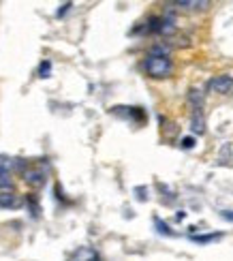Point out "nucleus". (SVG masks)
Here are the masks:
<instances>
[{"label":"nucleus","instance_id":"nucleus-12","mask_svg":"<svg viewBox=\"0 0 233 261\" xmlns=\"http://www.w3.org/2000/svg\"><path fill=\"white\" fill-rule=\"evenodd\" d=\"M49 75H51V62H49V60H43V62L39 64V77L47 80Z\"/></svg>","mask_w":233,"mask_h":261},{"label":"nucleus","instance_id":"nucleus-1","mask_svg":"<svg viewBox=\"0 0 233 261\" xmlns=\"http://www.w3.org/2000/svg\"><path fill=\"white\" fill-rule=\"evenodd\" d=\"M143 69H146L150 77L163 80V77H169L171 75L173 62L169 60V56H148L146 62H143Z\"/></svg>","mask_w":233,"mask_h":261},{"label":"nucleus","instance_id":"nucleus-14","mask_svg":"<svg viewBox=\"0 0 233 261\" xmlns=\"http://www.w3.org/2000/svg\"><path fill=\"white\" fill-rule=\"evenodd\" d=\"M180 146H182L184 150L195 148V137H182V139H180Z\"/></svg>","mask_w":233,"mask_h":261},{"label":"nucleus","instance_id":"nucleus-4","mask_svg":"<svg viewBox=\"0 0 233 261\" xmlns=\"http://www.w3.org/2000/svg\"><path fill=\"white\" fill-rule=\"evenodd\" d=\"M191 130H193V135H203L205 133V118H203V112L201 110H193Z\"/></svg>","mask_w":233,"mask_h":261},{"label":"nucleus","instance_id":"nucleus-19","mask_svg":"<svg viewBox=\"0 0 233 261\" xmlns=\"http://www.w3.org/2000/svg\"><path fill=\"white\" fill-rule=\"evenodd\" d=\"M175 219H177V221H184V219H186V212H182V210H180V212L175 214Z\"/></svg>","mask_w":233,"mask_h":261},{"label":"nucleus","instance_id":"nucleus-8","mask_svg":"<svg viewBox=\"0 0 233 261\" xmlns=\"http://www.w3.org/2000/svg\"><path fill=\"white\" fill-rule=\"evenodd\" d=\"M15 169V159H11L7 154H0V176H5V173H11Z\"/></svg>","mask_w":233,"mask_h":261},{"label":"nucleus","instance_id":"nucleus-15","mask_svg":"<svg viewBox=\"0 0 233 261\" xmlns=\"http://www.w3.org/2000/svg\"><path fill=\"white\" fill-rule=\"evenodd\" d=\"M135 195H137L139 201H146V199H148V189H146V187H137V189H135Z\"/></svg>","mask_w":233,"mask_h":261},{"label":"nucleus","instance_id":"nucleus-6","mask_svg":"<svg viewBox=\"0 0 233 261\" xmlns=\"http://www.w3.org/2000/svg\"><path fill=\"white\" fill-rule=\"evenodd\" d=\"M188 101H191L193 110H203L205 96H203V92H201V90H197V88H191V90H188Z\"/></svg>","mask_w":233,"mask_h":261},{"label":"nucleus","instance_id":"nucleus-10","mask_svg":"<svg viewBox=\"0 0 233 261\" xmlns=\"http://www.w3.org/2000/svg\"><path fill=\"white\" fill-rule=\"evenodd\" d=\"M218 238H223V233H205V236H191V240L197 244H208V242H214Z\"/></svg>","mask_w":233,"mask_h":261},{"label":"nucleus","instance_id":"nucleus-13","mask_svg":"<svg viewBox=\"0 0 233 261\" xmlns=\"http://www.w3.org/2000/svg\"><path fill=\"white\" fill-rule=\"evenodd\" d=\"M26 201H28V205H30V214H32V216H39L41 208H39V203H37V199H35V195H30Z\"/></svg>","mask_w":233,"mask_h":261},{"label":"nucleus","instance_id":"nucleus-17","mask_svg":"<svg viewBox=\"0 0 233 261\" xmlns=\"http://www.w3.org/2000/svg\"><path fill=\"white\" fill-rule=\"evenodd\" d=\"M71 7H73V3H64V5H62V7L58 9V11H56V15H58V17H62V15L66 13V11L71 9Z\"/></svg>","mask_w":233,"mask_h":261},{"label":"nucleus","instance_id":"nucleus-11","mask_svg":"<svg viewBox=\"0 0 233 261\" xmlns=\"http://www.w3.org/2000/svg\"><path fill=\"white\" fill-rule=\"evenodd\" d=\"M177 7H184V9H205L210 3L208 0H199V3H195V0H180V3H175Z\"/></svg>","mask_w":233,"mask_h":261},{"label":"nucleus","instance_id":"nucleus-5","mask_svg":"<svg viewBox=\"0 0 233 261\" xmlns=\"http://www.w3.org/2000/svg\"><path fill=\"white\" fill-rule=\"evenodd\" d=\"M19 199L13 191H0V208H17Z\"/></svg>","mask_w":233,"mask_h":261},{"label":"nucleus","instance_id":"nucleus-18","mask_svg":"<svg viewBox=\"0 0 233 261\" xmlns=\"http://www.w3.org/2000/svg\"><path fill=\"white\" fill-rule=\"evenodd\" d=\"M220 216H223L225 221H231L233 223V210H223V212H220Z\"/></svg>","mask_w":233,"mask_h":261},{"label":"nucleus","instance_id":"nucleus-2","mask_svg":"<svg viewBox=\"0 0 233 261\" xmlns=\"http://www.w3.org/2000/svg\"><path fill=\"white\" fill-rule=\"evenodd\" d=\"M233 90V77L231 75H216L208 82V92H216V94H229Z\"/></svg>","mask_w":233,"mask_h":261},{"label":"nucleus","instance_id":"nucleus-7","mask_svg":"<svg viewBox=\"0 0 233 261\" xmlns=\"http://www.w3.org/2000/svg\"><path fill=\"white\" fill-rule=\"evenodd\" d=\"M75 261H101V257H98L92 248H80V251L75 253Z\"/></svg>","mask_w":233,"mask_h":261},{"label":"nucleus","instance_id":"nucleus-9","mask_svg":"<svg viewBox=\"0 0 233 261\" xmlns=\"http://www.w3.org/2000/svg\"><path fill=\"white\" fill-rule=\"evenodd\" d=\"M154 227H157V231L159 233H163V236H175V231H171V227L167 225V223H165V221H161L159 219V216H154Z\"/></svg>","mask_w":233,"mask_h":261},{"label":"nucleus","instance_id":"nucleus-3","mask_svg":"<svg viewBox=\"0 0 233 261\" xmlns=\"http://www.w3.org/2000/svg\"><path fill=\"white\" fill-rule=\"evenodd\" d=\"M21 176H24V182L30 184V187H43L45 184V171L43 169H37V167H26L21 171Z\"/></svg>","mask_w":233,"mask_h":261},{"label":"nucleus","instance_id":"nucleus-16","mask_svg":"<svg viewBox=\"0 0 233 261\" xmlns=\"http://www.w3.org/2000/svg\"><path fill=\"white\" fill-rule=\"evenodd\" d=\"M229 154H233L231 144H225V146H223V150H220V163H225V159H227Z\"/></svg>","mask_w":233,"mask_h":261}]
</instances>
